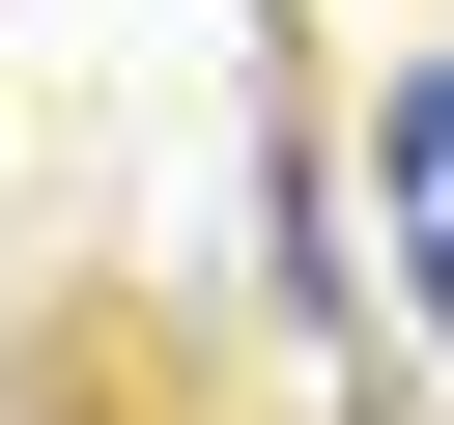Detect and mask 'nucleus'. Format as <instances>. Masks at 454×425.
Here are the masks:
<instances>
[{
	"instance_id": "obj_1",
	"label": "nucleus",
	"mask_w": 454,
	"mask_h": 425,
	"mask_svg": "<svg viewBox=\"0 0 454 425\" xmlns=\"http://www.w3.org/2000/svg\"><path fill=\"white\" fill-rule=\"evenodd\" d=\"M369 227H397V312L454 340V57H426V85L369 113Z\"/></svg>"
}]
</instances>
